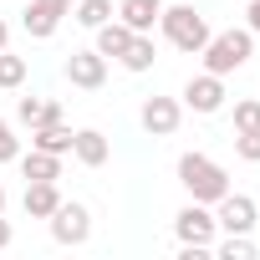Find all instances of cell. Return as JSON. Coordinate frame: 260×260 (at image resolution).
I'll return each instance as SVG.
<instances>
[{
  "label": "cell",
  "instance_id": "6da1fadb",
  "mask_svg": "<svg viewBox=\"0 0 260 260\" xmlns=\"http://www.w3.org/2000/svg\"><path fill=\"white\" fill-rule=\"evenodd\" d=\"M179 179H184V189L194 194V199H219L230 184H224V169L219 164H209L204 153H184L179 158Z\"/></svg>",
  "mask_w": 260,
  "mask_h": 260
},
{
  "label": "cell",
  "instance_id": "7a4b0ae2",
  "mask_svg": "<svg viewBox=\"0 0 260 260\" xmlns=\"http://www.w3.org/2000/svg\"><path fill=\"white\" fill-rule=\"evenodd\" d=\"M204 51H209V72H235L250 56V31H224V36L204 41Z\"/></svg>",
  "mask_w": 260,
  "mask_h": 260
},
{
  "label": "cell",
  "instance_id": "3957f363",
  "mask_svg": "<svg viewBox=\"0 0 260 260\" xmlns=\"http://www.w3.org/2000/svg\"><path fill=\"white\" fill-rule=\"evenodd\" d=\"M164 31L184 46V51H199L204 41H209V31H204V21L189 11V6H174V11H164Z\"/></svg>",
  "mask_w": 260,
  "mask_h": 260
},
{
  "label": "cell",
  "instance_id": "277c9868",
  "mask_svg": "<svg viewBox=\"0 0 260 260\" xmlns=\"http://www.w3.org/2000/svg\"><path fill=\"white\" fill-rule=\"evenodd\" d=\"M219 224L230 230V235H245L250 224H255V199H245V194H219Z\"/></svg>",
  "mask_w": 260,
  "mask_h": 260
},
{
  "label": "cell",
  "instance_id": "5b68a950",
  "mask_svg": "<svg viewBox=\"0 0 260 260\" xmlns=\"http://www.w3.org/2000/svg\"><path fill=\"white\" fill-rule=\"evenodd\" d=\"M51 235H56L61 245L87 240V209H82V204H56V209H51Z\"/></svg>",
  "mask_w": 260,
  "mask_h": 260
},
{
  "label": "cell",
  "instance_id": "8992f818",
  "mask_svg": "<svg viewBox=\"0 0 260 260\" xmlns=\"http://www.w3.org/2000/svg\"><path fill=\"white\" fill-rule=\"evenodd\" d=\"M174 230H179V240H184V245H204V240H209V230H214V214H204V209H199V199H194V204L174 219Z\"/></svg>",
  "mask_w": 260,
  "mask_h": 260
},
{
  "label": "cell",
  "instance_id": "52a82bcc",
  "mask_svg": "<svg viewBox=\"0 0 260 260\" xmlns=\"http://www.w3.org/2000/svg\"><path fill=\"white\" fill-rule=\"evenodd\" d=\"M143 127L148 133H174L179 127V102L174 97H148L143 102Z\"/></svg>",
  "mask_w": 260,
  "mask_h": 260
},
{
  "label": "cell",
  "instance_id": "ba28073f",
  "mask_svg": "<svg viewBox=\"0 0 260 260\" xmlns=\"http://www.w3.org/2000/svg\"><path fill=\"white\" fill-rule=\"evenodd\" d=\"M102 72H107V67H102V51H72V56H67V77H72L77 87H97Z\"/></svg>",
  "mask_w": 260,
  "mask_h": 260
},
{
  "label": "cell",
  "instance_id": "9c48e42d",
  "mask_svg": "<svg viewBox=\"0 0 260 260\" xmlns=\"http://www.w3.org/2000/svg\"><path fill=\"white\" fill-rule=\"evenodd\" d=\"M184 97H189L199 112H214V107H219V97H224V87H219V72H209V77H194Z\"/></svg>",
  "mask_w": 260,
  "mask_h": 260
},
{
  "label": "cell",
  "instance_id": "30bf717a",
  "mask_svg": "<svg viewBox=\"0 0 260 260\" xmlns=\"http://www.w3.org/2000/svg\"><path fill=\"white\" fill-rule=\"evenodd\" d=\"M61 199H56V179H31L26 189V214H51Z\"/></svg>",
  "mask_w": 260,
  "mask_h": 260
},
{
  "label": "cell",
  "instance_id": "8fae6325",
  "mask_svg": "<svg viewBox=\"0 0 260 260\" xmlns=\"http://www.w3.org/2000/svg\"><path fill=\"white\" fill-rule=\"evenodd\" d=\"M36 148H46V153H67V148H72V133L61 127V117L36 127Z\"/></svg>",
  "mask_w": 260,
  "mask_h": 260
},
{
  "label": "cell",
  "instance_id": "7c38bea8",
  "mask_svg": "<svg viewBox=\"0 0 260 260\" xmlns=\"http://www.w3.org/2000/svg\"><path fill=\"white\" fill-rule=\"evenodd\" d=\"M158 11H164V0H122V16H127V26H133V31L153 26Z\"/></svg>",
  "mask_w": 260,
  "mask_h": 260
},
{
  "label": "cell",
  "instance_id": "4fadbf2b",
  "mask_svg": "<svg viewBox=\"0 0 260 260\" xmlns=\"http://www.w3.org/2000/svg\"><path fill=\"white\" fill-rule=\"evenodd\" d=\"M72 148H77V158H82V164H102V158H107V138H102V133H92V127L72 138Z\"/></svg>",
  "mask_w": 260,
  "mask_h": 260
},
{
  "label": "cell",
  "instance_id": "5bb4252c",
  "mask_svg": "<svg viewBox=\"0 0 260 260\" xmlns=\"http://www.w3.org/2000/svg\"><path fill=\"white\" fill-rule=\"evenodd\" d=\"M21 169H26V179H56V174H61V164H56V153H46V148H31Z\"/></svg>",
  "mask_w": 260,
  "mask_h": 260
},
{
  "label": "cell",
  "instance_id": "9a60e30c",
  "mask_svg": "<svg viewBox=\"0 0 260 260\" xmlns=\"http://www.w3.org/2000/svg\"><path fill=\"white\" fill-rule=\"evenodd\" d=\"M127 41H133V26H102L97 51H102V56H122V51H127Z\"/></svg>",
  "mask_w": 260,
  "mask_h": 260
},
{
  "label": "cell",
  "instance_id": "2e32d148",
  "mask_svg": "<svg viewBox=\"0 0 260 260\" xmlns=\"http://www.w3.org/2000/svg\"><path fill=\"white\" fill-rule=\"evenodd\" d=\"M21 117H26L31 127H41V122H56L61 107H56V102H41V97H26V102H21Z\"/></svg>",
  "mask_w": 260,
  "mask_h": 260
},
{
  "label": "cell",
  "instance_id": "e0dca14e",
  "mask_svg": "<svg viewBox=\"0 0 260 260\" xmlns=\"http://www.w3.org/2000/svg\"><path fill=\"white\" fill-rule=\"evenodd\" d=\"M51 26H56V16L31 0V6H26V31H31V36H51Z\"/></svg>",
  "mask_w": 260,
  "mask_h": 260
},
{
  "label": "cell",
  "instance_id": "ac0fdd59",
  "mask_svg": "<svg viewBox=\"0 0 260 260\" xmlns=\"http://www.w3.org/2000/svg\"><path fill=\"white\" fill-rule=\"evenodd\" d=\"M122 61L133 67V72H143V67L153 61V41H143V36H133V41H127V51H122Z\"/></svg>",
  "mask_w": 260,
  "mask_h": 260
},
{
  "label": "cell",
  "instance_id": "d6986e66",
  "mask_svg": "<svg viewBox=\"0 0 260 260\" xmlns=\"http://www.w3.org/2000/svg\"><path fill=\"white\" fill-rule=\"evenodd\" d=\"M26 77V61L21 56H6V51H0V87H16Z\"/></svg>",
  "mask_w": 260,
  "mask_h": 260
},
{
  "label": "cell",
  "instance_id": "ffe728a7",
  "mask_svg": "<svg viewBox=\"0 0 260 260\" xmlns=\"http://www.w3.org/2000/svg\"><path fill=\"white\" fill-rule=\"evenodd\" d=\"M107 16H112V0H82V21L87 26H107Z\"/></svg>",
  "mask_w": 260,
  "mask_h": 260
},
{
  "label": "cell",
  "instance_id": "44dd1931",
  "mask_svg": "<svg viewBox=\"0 0 260 260\" xmlns=\"http://www.w3.org/2000/svg\"><path fill=\"white\" fill-rule=\"evenodd\" d=\"M235 148H240V158H250V164H260V127H245V133L235 138Z\"/></svg>",
  "mask_w": 260,
  "mask_h": 260
},
{
  "label": "cell",
  "instance_id": "7402d4cb",
  "mask_svg": "<svg viewBox=\"0 0 260 260\" xmlns=\"http://www.w3.org/2000/svg\"><path fill=\"white\" fill-rule=\"evenodd\" d=\"M235 122H240V133H245V127H260V102H240L235 107Z\"/></svg>",
  "mask_w": 260,
  "mask_h": 260
},
{
  "label": "cell",
  "instance_id": "603a6c76",
  "mask_svg": "<svg viewBox=\"0 0 260 260\" xmlns=\"http://www.w3.org/2000/svg\"><path fill=\"white\" fill-rule=\"evenodd\" d=\"M255 255V245L245 240V235H230V245H224V260H250Z\"/></svg>",
  "mask_w": 260,
  "mask_h": 260
},
{
  "label": "cell",
  "instance_id": "cb8c5ba5",
  "mask_svg": "<svg viewBox=\"0 0 260 260\" xmlns=\"http://www.w3.org/2000/svg\"><path fill=\"white\" fill-rule=\"evenodd\" d=\"M0 158H16V138H11L6 122H0Z\"/></svg>",
  "mask_w": 260,
  "mask_h": 260
},
{
  "label": "cell",
  "instance_id": "d4e9b609",
  "mask_svg": "<svg viewBox=\"0 0 260 260\" xmlns=\"http://www.w3.org/2000/svg\"><path fill=\"white\" fill-rule=\"evenodd\" d=\"M36 6H46L51 16H67V6H72V0H36Z\"/></svg>",
  "mask_w": 260,
  "mask_h": 260
},
{
  "label": "cell",
  "instance_id": "484cf974",
  "mask_svg": "<svg viewBox=\"0 0 260 260\" xmlns=\"http://www.w3.org/2000/svg\"><path fill=\"white\" fill-rule=\"evenodd\" d=\"M250 26L260 31V0H255V6H250Z\"/></svg>",
  "mask_w": 260,
  "mask_h": 260
},
{
  "label": "cell",
  "instance_id": "4316f807",
  "mask_svg": "<svg viewBox=\"0 0 260 260\" xmlns=\"http://www.w3.org/2000/svg\"><path fill=\"white\" fill-rule=\"evenodd\" d=\"M6 240H11V224H6V219H0V245H6Z\"/></svg>",
  "mask_w": 260,
  "mask_h": 260
},
{
  "label": "cell",
  "instance_id": "83f0119b",
  "mask_svg": "<svg viewBox=\"0 0 260 260\" xmlns=\"http://www.w3.org/2000/svg\"><path fill=\"white\" fill-rule=\"evenodd\" d=\"M0 209H6V189H0Z\"/></svg>",
  "mask_w": 260,
  "mask_h": 260
},
{
  "label": "cell",
  "instance_id": "f1b7e54d",
  "mask_svg": "<svg viewBox=\"0 0 260 260\" xmlns=\"http://www.w3.org/2000/svg\"><path fill=\"white\" fill-rule=\"evenodd\" d=\"M0 46H6V26H0Z\"/></svg>",
  "mask_w": 260,
  "mask_h": 260
}]
</instances>
